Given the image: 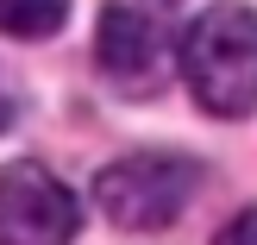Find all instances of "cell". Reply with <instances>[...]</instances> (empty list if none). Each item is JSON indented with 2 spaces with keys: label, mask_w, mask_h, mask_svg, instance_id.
Segmentation results:
<instances>
[{
  "label": "cell",
  "mask_w": 257,
  "mask_h": 245,
  "mask_svg": "<svg viewBox=\"0 0 257 245\" xmlns=\"http://www.w3.org/2000/svg\"><path fill=\"white\" fill-rule=\"evenodd\" d=\"M182 75L213 120H245L257 107V13L226 0L182 32Z\"/></svg>",
  "instance_id": "6da1fadb"
},
{
  "label": "cell",
  "mask_w": 257,
  "mask_h": 245,
  "mask_svg": "<svg viewBox=\"0 0 257 245\" xmlns=\"http://www.w3.org/2000/svg\"><path fill=\"white\" fill-rule=\"evenodd\" d=\"M201 189L195 157H170V151H145V157H119L94 176V208L107 214L119 233H163L188 195Z\"/></svg>",
  "instance_id": "7a4b0ae2"
},
{
  "label": "cell",
  "mask_w": 257,
  "mask_h": 245,
  "mask_svg": "<svg viewBox=\"0 0 257 245\" xmlns=\"http://www.w3.org/2000/svg\"><path fill=\"white\" fill-rule=\"evenodd\" d=\"M82 233V201L44 164L0 170V245H69Z\"/></svg>",
  "instance_id": "3957f363"
},
{
  "label": "cell",
  "mask_w": 257,
  "mask_h": 245,
  "mask_svg": "<svg viewBox=\"0 0 257 245\" xmlns=\"http://www.w3.org/2000/svg\"><path fill=\"white\" fill-rule=\"evenodd\" d=\"M94 57L100 75L125 95H157L163 75H170V32L151 7L132 0H107L100 7V32H94Z\"/></svg>",
  "instance_id": "277c9868"
},
{
  "label": "cell",
  "mask_w": 257,
  "mask_h": 245,
  "mask_svg": "<svg viewBox=\"0 0 257 245\" xmlns=\"http://www.w3.org/2000/svg\"><path fill=\"white\" fill-rule=\"evenodd\" d=\"M63 19H69V0H0L7 38H57Z\"/></svg>",
  "instance_id": "5b68a950"
},
{
  "label": "cell",
  "mask_w": 257,
  "mask_h": 245,
  "mask_svg": "<svg viewBox=\"0 0 257 245\" xmlns=\"http://www.w3.org/2000/svg\"><path fill=\"white\" fill-rule=\"evenodd\" d=\"M213 245H257V208H245L238 220H226L220 233H213Z\"/></svg>",
  "instance_id": "8992f818"
}]
</instances>
